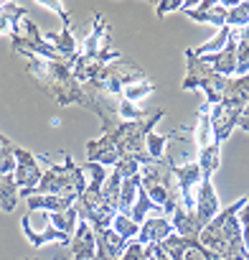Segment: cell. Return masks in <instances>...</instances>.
Returning a JSON list of instances; mask_svg holds the SVG:
<instances>
[{"mask_svg": "<svg viewBox=\"0 0 249 260\" xmlns=\"http://www.w3.org/2000/svg\"><path fill=\"white\" fill-rule=\"evenodd\" d=\"M41 6H44V8H49V11H54V13H56V16L61 18V23H69V13H66V11H64V8H61L59 3H54V0H49V3H41Z\"/></svg>", "mask_w": 249, "mask_h": 260, "instance_id": "cell-40", "label": "cell"}, {"mask_svg": "<svg viewBox=\"0 0 249 260\" xmlns=\"http://www.w3.org/2000/svg\"><path fill=\"white\" fill-rule=\"evenodd\" d=\"M236 77H244L249 74V44L244 41H236Z\"/></svg>", "mask_w": 249, "mask_h": 260, "instance_id": "cell-37", "label": "cell"}, {"mask_svg": "<svg viewBox=\"0 0 249 260\" xmlns=\"http://www.w3.org/2000/svg\"><path fill=\"white\" fill-rule=\"evenodd\" d=\"M145 148H148V156H150V161H160V158H165V136H160V133H148V138H145Z\"/></svg>", "mask_w": 249, "mask_h": 260, "instance_id": "cell-34", "label": "cell"}, {"mask_svg": "<svg viewBox=\"0 0 249 260\" xmlns=\"http://www.w3.org/2000/svg\"><path fill=\"white\" fill-rule=\"evenodd\" d=\"M186 92H193V89H203L206 92V102L214 107L224 100V89H226V77L216 74L206 59L196 56L193 49H186V77H183V84H181Z\"/></svg>", "mask_w": 249, "mask_h": 260, "instance_id": "cell-7", "label": "cell"}, {"mask_svg": "<svg viewBox=\"0 0 249 260\" xmlns=\"http://www.w3.org/2000/svg\"><path fill=\"white\" fill-rule=\"evenodd\" d=\"M21 230H23V235L28 237V242L33 245V247H44V245H49V242H64V245H69V235H64V232H59L56 227H49V230H33L31 227V217H28V212L23 214V219H21Z\"/></svg>", "mask_w": 249, "mask_h": 260, "instance_id": "cell-22", "label": "cell"}, {"mask_svg": "<svg viewBox=\"0 0 249 260\" xmlns=\"http://www.w3.org/2000/svg\"><path fill=\"white\" fill-rule=\"evenodd\" d=\"M69 260H71V257H69Z\"/></svg>", "mask_w": 249, "mask_h": 260, "instance_id": "cell-44", "label": "cell"}, {"mask_svg": "<svg viewBox=\"0 0 249 260\" xmlns=\"http://www.w3.org/2000/svg\"><path fill=\"white\" fill-rule=\"evenodd\" d=\"M226 26L229 28H244L249 26V3H234L226 11Z\"/></svg>", "mask_w": 249, "mask_h": 260, "instance_id": "cell-33", "label": "cell"}, {"mask_svg": "<svg viewBox=\"0 0 249 260\" xmlns=\"http://www.w3.org/2000/svg\"><path fill=\"white\" fill-rule=\"evenodd\" d=\"M87 161L102 164L104 169H107V166H114V164L119 161V153H117L114 141H112L107 133H102L99 138L89 141V143H87Z\"/></svg>", "mask_w": 249, "mask_h": 260, "instance_id": "cell-18", "label": "cell"}, {"mask_svg": "<svg viewBox=\"0 0 249 260\" xmlns=\"http://www.w3.org/2000/svg\"><path fill=\"white\" fill-rule=\"evenodd\" d=\"M135 82H145V72H143L133 59L122 56V59H117V61H112V64L97 67V69L92 72V77H89L87 84L99 87L102 92H107V94H112V97L119 100L122 92H124V87H130V84H135Z\"/></svg>", "mask_w": 249, "mask_h": 260, "instance_id": "cell-6", "label": "cell"}, {"mask_svg": "<svg viewBox=\"0 0 249 260\" xmlns=\"http://www.w3.org/2000/svg\"><path fill=\"white\" fill-rule=\"evenodd\" d=\"M201 59H206V64H209L216 74L231 79V74L236 72V39L229 36V41H226V46H224L221 51L209 54V56H201Z\"/></svg>", "mask_w": 249, "mask_h": 260, "instance_id": "cell-20", "label": "cell"}, {"mask_svg": "<svg viewBox=\"0 0 249 260\" xmlns=\"http://www.w3.org/2000/svg\"><path fill=\"white\" fill-rule=\"evenodd\" d=\"M44 41H46V44H51V46H54V51H56L64 61H69V64H74V61H76L79 49H76V41H74V36H71V26H69V23H61V31L44 34Z\"/></svg>", "mask_w": 249, "mask_h": 260, "instance_id": "cell-19", "label": "cell"}, {"mask_svg": "<svg viewBox=\"0 0 249 260\" xmlns=\"http://www.w3.org/2000/svg\"><path fill=\"white\" fill-rule=\"evenodd\" d=\"M165 161L176 166H188L198 164V146H196V133L191 127H176L165 133Z\"/></svg>", "mask_w": 249, "mask_h": 260, "instance_id": "cell-9", "label": "cell"}, {"mask_svg": "<svg viewBox=\"0 0 249 260\" xmlns=\"http://www.w3.org/2000/svg\"><path fill=\"white\" fill-rule=\"evenodd\" d=\"M150 212H160V209H158V207L150 202V197H148V194L140 189V194H138V202H135V207L130 209V214H128V217H130L135 224H143V222L148 219V214H150Z\"/></svg>", "mask_w": 249, "mask_h": 260, "instance_id": "cell-31", "label": "cell"}, {"mask_svg": "<svg viewBox=\"0 0 249 260\" xmlns=\"http://www.w3.org/2000/svg\"><path fill=\"white\" fill-rule=\"evenodd\" d=\"M69 250H71V260H97V237H94V230L89 227V222L79 219V224L69 240Z\"/></svg>", "mask_w": 249, "mask_h": 260, "instance_id": "cell-15", "label": "cell"}, {"mask_svg": "<svg viewBox=\"0 0 249 260\" xmlns=\"http://www.w3.org/2000/svg\"><path fill=\"white\" fill-rule=\"evenodd\" d=\"M226 11H229V6H224V3H214V0H209V3H198L196 8L183 6V11H181V13H183L186 18L196 21V23H211V26L224 28V26H226Z\"/></svg>", "mask_w": 249, "mask_h": 260, "instance_id": "cell-16", "label": "cell"}, {"mask_svg": "<svg viewBox=\"0 0 249 260\" xmlns=\"http://www.w3.org/2000/svg\"><path fill=\"white\" fill-rule=\"evenodd\" d=\"M196 146L198 151L209 148L214 143V130H211V105H201L198 107V125H196Z\"/></svg>", "mask_w": 249, "mask_h": 260, "instance_id": "cell-27", "label": "cell"}, {"mask_svg": "<svg viewBox=\"0 0 249 260\" xmlns=\"http://www.w3.org/2000/svg\"><path fill=\"white\" fill-rule=\"evenodd\" d=\"M26 61V72L36 77V82L59 102V105H79V107H89V97L84 92V87L74 79L71 74V64L64 59H41L33 54H21Z\"/></svg>", "mask_w": 249, "mask_h": 260, "instance_id": "cell-2", "label": "cell"}, {"mask_svg": "<svg viewBox=\"0 0 249 260\" xmlns=\"http://www.w3.org/2000/svg\"><path fill=\"white\" fill-rule=\"evenodd\" d=\"M229 36H231V28H229V26H224V28H219V34H216L214 39H209L206 44L196 46V49H193V54H196V56H209V54H216V51H221V49L226 46Z\"/></svg>", "mask_w": 249, "mask_h": 260, "instance_id": "cell-30", "label": "cell"}, {"mask_svg": "<svg viewBox=\"0 0 249 260\" xmlns=\"http://www.w3.org/2000/svg\"><path fill=\"white\" fill-rule=\"evenodd\" d=\"M246 260H249V257H246Z\"/></svg>", "mask_w": 249, "mask_h": 260, "instance_id": "cell-43", "label": "cell"}, {"mask_svg": "<svg viewBox=\"0 0 249 260\" xmlns=\"http://www.w3.org/2000/svg\"><path fill=\"white\" fill-rule=\"evenodd\" d=\"M171 222H173V232L181 235V237H188V240H198V235H201V230H203V227L198 224L196 214H193V212H186L183 207H178V209L173 212Z\"/></svg>", "mask_w": 249, "mask_h": 260, "instance_id": "cell-24", "label": "cell"}, {"mask_svg": "<svg viewBox=\"0 0 249 260\" xmlns=\"http://www.w3.org/2000/svg\"><path fill=\"white\" fill-rule=\"evenodd\" d=\"M104 41H109V21H107L104 13H94V26H92L89 36L84 39V49L79 51L74 64H94Z\"/></svg>", "mask_w": 249, "mask_h": 260, "instance_id": "cell-13", "label": "cell"}, {"mask_svg": "<svg viewBox=\"0 0 249 260\" xmlns=\"http://www.w3.org/2000/svg\"><path fill=\"white\" fill-rule=\"evenodd\" d=\"M165 117V110H155L150 112L145 120H135V122H128V120H122L112 133H107L114 146H117V153L119 158H133L138 161L140 166L150 164V156H148V148H145V138L148 133H153L155 125Z\"/></svg>", "mask_w": 249, "mask_h": 260, "instance_id": "cell-5", "label": "cell"}, {"mask_svg": "<svg viewBox=\"0 0 249 260\" xmlns=\"http://www.w3.org/2000/svg\"><path fill=\"white\" fill-rule=\"evenodd\" d=\"M11 46H13V51L18 56L21 54H33V56H41V59H49V61L61 59L54 51V46L44 41V34L38 31V26L28 16L13 26V31H11Z\"/></svg>", "mask_w": 249, "mask_h": 260, "instance_id": "cell-8", "label": "cell"}, {"mask_svg": "<svg viewBox=\"0 0 249 260\" xmlns=\"http://www.w3.org/2000/svg\"><path fill=\"white\" fill-rule=\"evenodd\" d=\"M236 127H241L244 133H249V102L244 105V110H241V117H239V125Z\"/></svg>", "mask_w": 249, "mask_h": 260, "instance_id": "cell-41", "label": "cell"}, {"mask_svg": "<svg viewBox=\"0 0 249 260\" xmlns=\"http://www.w3.org/2000/svg\"><path fill=\"white\" fill-rule=\"evenodd\" d=\"M173 11H183V0H168V3H158L155 13L163 18L165 13H173Z\"/></svg>", "mask_w": 249, "mask_h": 260, "instance_id": "cell-39", "label": "cell"}, {"mask_svg": "<svg viewBox=\"0 0 249 260\" xmlns=\"http://www.w3.org/2000/svg\"><path fill=\"white\" fill-rule=\"evenodd\" d=\"M173 235V222L171 217H148L143 224H140V232H138V242L140 245H160L163 240H168Z\"/></svg>", "mask_w": 249, "mask_h": 260, "instance_id": "cell-17", "label": "cell"}, {"mask_svg": "<svg viewBox=\"0 0 249 260\" xmlns=\"http://www.w3.org/2000/svg\"><path fill=\"white\" fill-rule=\"evenodd\" d=\"M49 219H51V224L59 230V232H64V235H74V230H76V224H79V212H76V207H71V209H66V212H54V214H49Z\"/></svg>", "mask_w": 249, "mask_h": 260, "instance_id": "cell-29", "label": "cell"}, {"mask_svg": "<svg viewBox=\"0 0 249 260\" xmlns=\"http://www.w3.org/2000/svg\"><path fill=\"white\" fill-rule=\"evenodd\" d=\"M155 92V84L153 82H138V84H130V87H124V92H122V97L124 100H130V102H140L143 97H148V94H153Z\"/></svg>", "mask_w": 249, "mask_h": 260, "instance_id": "cell-35", "label": "cell"}, {"mask_svg": "<svg viewBox=\"0 0 249 260\" xmlns=\"http://www.w3.org/2000/svg\"><path fill=\"white\" fill-rule=\"evenodd\" d=\"M38 164H46L44 176L38 181L36 189L31 191H21L23 199L33 197V194H54V197H66V199H79L87 191V181H84V169L74 164L71 156H61L59 164H51L49 156H36Z\"/></svg>", "mask_w": 249, "mask_h": 260, "instance_id": "cell-3", "label": "cell"}, {"mask_svg": "<svg viewBox=\"0 0 249 260\" xmlns=\"http://www.w3.org/2000/svg\"><path fill=\"white\" fill-rule=\"evenodd\" d=\"M160 247L168 252L171 260H219L209 247L201 245V240H188V237H181L176 232L168 240H163Z\"/></svg>", "mask_w": 249, "mask_h": 260, "instance_id": "cell-10", "label": "cell"}, {"mask_svg": "<svg viewBox=\"0 0 249 260\" xmlns=\"http://www.w3.org/2000/svg\"><path fill=\"white\" fill-rule=\"evenodd\" d=\"M23 260H44V257H23Z\"/></svg>", "mask_w": 249, "mask_h": 260, "instance_id": "cell-42", "label": "cell"}, {"mask_svg": "<svg viewBox=\"0 0 249 260\" xmlns=\"http://www.w3.org/2000/svg\"><path fill=\"white\" fill-rule=\"evenodd\" d=\"M198 166H201V176L203 179H211L219 171V166H221V146L216 141L209 148L198 151Z\"/></svg>", "mask_w": 249, "mask_h": 260, "instance_id": "cell-28", "label": "cell"}, {"mask_svg": "<svg viewBox=\"0 0 249 260\" xmlns=\"http://www.w3.org/2000/svg\"><path fill=\"white\" fill-rule=\"evenodd\" d=\"M97 260H119L128 250V240L119 237L112 227L104 232H97Z\"/></svg>", "mask_w": 249, "mask_h": 260, "instance_id": "cell-21", "label": "cell"}, {"mask_svg": "<svg viewBox=\"0 0 249 260\" xmlns=\"http://www.w3.org/2000/svg\"><path fill=\"white\" fill-rule=\"evenodd\" d=\"M119 260H155V257L150 255V250L145 245H140L138 240H130L128 242V250H124V255Z\"/></svg>", "mask_w": 249, "mask_h": 260, "instance_id": "cell-36", "label": "cell"}, {"mask_svg": "<svg viewBox=\"0 0 249 260\" xmlns=\"http://www.w3.org/2000/svg\"><path fill=\"white\" fill-rule=\"evenodd\" d=\"M28 212H66L76 204V199H66V197H54V194H33L26 199Z\"/></svg>", "mask_w": 249, "mask_h": 260, "instance_id": "cell-23", "label": "cell"}, {"mask_svg": "<svg viewBox=\"0 0 249 260\" xmlns=\"http://www.w3.org/2000/svg\"><path fill=\"white\" fill-rule=\"evenodd\" d=\"M41 176H44V166L38 164V158L31 151L16 146V171H13V179H16L18 189L21 191L36 189L38 181H41Z\"/></svg>", "mask_w": 249, "mask_h": 260, "instance_id": "cell-11", "label": "cell"}, {"mask_svg": "<svg viewBox=\"0 0 249 260\" xmlns=\"http://www.w3.org/2000/svg\"><path fill=\"white\" fill-rule=\"evenodd\" d=\"M112 230L119 235V237H124V240H138V232H140V224H135L128 214H119L117 212V217L112 219Z\"/></svg>", "mask_w": 249, "mask_h": 260, "instance_id": "cell-32", "label": "cell"}, {"mask_svg": "<svg viewBox=\"0 0 249 260\" xmlns=\"http://www.w3.org/2000/svg\"><path fill=\"white\" fill-rule=\"evenodd\" d=\"M140 176H143V191L150 197V202L160 212H165V217H173V212L178 207H183L181 191H178V179L173 174V166L165 158L140 166Z\"/></svg>", "mask_w": 249, "mask_h": 260, "instance_id": "cell-4", "label": "cell"}, {"mask_svg": "<svg viewBox=\"0 0 249 260\" xmlns=\"http://www.w3.org/2000/svg\"><path fill=\"white\" fill-rule=\"evenodd\" d=\"M221 212V204H219V197H216V189L211 184V179H203L198 186H196V199H193V214L198 219L201 227H206L216 214Z\"/></svg>", "mask_w": 249, "mask_h": 260, "instance_id": "cell-14", "label": "cell"}, {"mask_svg": "<svg viewBox=\"0 0 249 260\" xmlns=\"http://www.w3.org/2000/svg\"><path fill=\"white\" fill-rule=\"evenodd\" d=\"M114 166L119 169L122 179H130V176L140 174V164H138V161H133V158H119V161H117Z\"/></svg>", "mask_w": 249, "mask_h": 260, "instance_id": "cell-38", "label": "cell"}, {"mask_svg": "<svg viewBox=\"0 0 249 260\" xmlns=\"http://www.w3.org/2000/svg\"><path fill=\"white\" fill-rule=\"evenodd\" d=\"M241 110L244 107L224 102V100L211 107V130H214V141L219 146L224 141H229V136L234 133V127L239 125V117H241Z\"/></svg>", "mask_w": 249, "mask_h": 260, "instance_id": "cell-12", "label": "cell"}, {"mask_svg": "<svg viewBox=\"0 0 249 260\" xmlns=\"http://www.w3.org/2000/svg\"><path fill=\"white\" fill-rule=\"evenodd\" d=\"M140 189H143V176H140V174H135V176H130V179H124V181H122L119 202H117L119 214H130V209H133V207H135V202H138Z\"/></svg>", "mask_w": 249, "mask_h": 260, "instance_id": "cell-25", "label": "cell"}, {"mask_svg": "<svg viewBox=\"0 0 249 260\" xmlns=\"http://www.w3.org/2000/svg\"><path fill=\"white\" fill-rule=\"evenodd\" d=\"M18 199H21V189H18V184H16L13 174L0 176V212L11 214V212L16 209Z\"/></svg>", "mask_w": 249, "mask_h": 260, "instance_id": "cell-26", "label": "cell"}, {"mask_svg": "<svg viewBox=\"0 0 249 260\" xmlns=\"http://www.w3.org/2000/svg\"><path fill=\"white\" fill-rule=\"evenodd\" d=\"M244 199H236L229 207H221V212L201 230L198 240L203 247H209L219 260H246V245H244V230L239 222V212L244 207Z\"/></svg>", "mask_w": 249, "mask_h": 260, "instance_id": "cell-1", "label": "cell"}]
</instances>
